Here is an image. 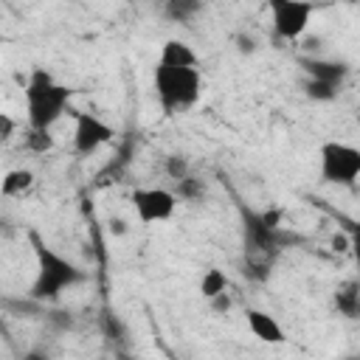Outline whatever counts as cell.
I'll return each instance as SVG.
<instances>
[{
  "mask_svg": "<svg viewBox=\"0 0 360 360\" xmlns=\"http://www.w3.org/2000/svg\"><path fill=\"white\" fill-rule=\"evenodd\" d=\"M301 68H304L307 79L326 82V84H332V87H338V90H340V84H343L346 76H349V65H346V62L323 59V56H307V59H301Z\"/></svg>",
  "mask_w": 360,
  "mask_h": 360,
  "instance_id": "obj_8",
  "label": "cell"
},
{
  "mask_svg": "<svg viewBox=\"0 0 360 360\" xmlns=\"http://www.w3.org/2000/svg\"><path fill=\"white\" fill-rule=\"evenodd\" d=\"M236 42H239V51H242V53H253V39H248V37H239Z\"/></svg>",
  "mask_w": 360,
  "mask_h": 360,
  "instance_id": "obj_24",
  "label": "cell"
},
{
  "mask_svg": "<svg viewBox=\"0 0 360 360\" xmlns=\"http://www.w3.org/2000/svg\"><path fill=\"white\" fill-rule=\"evenodd\" d=\"M112 135H115V129L104 118L76 110V124H73V149H76V155L87 158V155L98 152L104 143L112 141Z\"/></svg>",
  "mask_w": 360,
  "mask_h": 360,
  "instance_id": "obj_7",
  "label": "cell"
},
{
  "mask_svg": "<svg viewBox=\"0 0 360 360\" xmlns=\"http://www.w3.org/2000/svg\"><path fill=\"white\" fill-rule=\"evenodd\" d=\"M34 183H37V180H34V172H31V169H8V172L0 177V194L17 200V197L28 194V191L34 188Z\"/></svg>",
  "mask_w": 360,
  "mask_h": 360,
  "instance_id": "obj_11",
  "label": "cell"
},
{
  "mask_svg": "<svg viewBox=\"0 0 360 360\" xmlns=\"http://www.w3.org/2000/svg\"><path fill=\"white\" fill-rule=\"evenodd\" d=\"M245 323H248L250 335H253L256 340H262V343L278 346V343H284V340H287V335H284L281 323H278V321H276L270 312H264V309L250 307V309L245 312Z\"/></svg>",
  "mask_w": 360,
  "mask_h": 360,
  "instance_id": "obj_9",
  "label": "cell"
},
{
  "mask_svg": "<svg viewBox=\"0 0 360 360\" xmlns=\"http://www.w3.org/2000/svg\"><path fill=\"white\" fill-rule=\"evenodd\" d=\"M304 93L312 101H332V98H338V87H332L326 82H315V79H307L304 82Z\"/></svg>",
  "mask_w": 360,
  "mask_h": 360,
  "instance_id": "obj_17",
  "label": "cell"
},
{
  "mask_svg": "<svg viewBox=\"0 0 360 360\" xmlns=\"http://www.w3.org/2000/svg\"><path fill=\"white\" fill-rule=\"evenodd\" d=\"M0 45H3V37H0Z\"/></svg>",
  "mask_w": 360,
  "mask_h": 360,
  "instance_id": "obj_25",
  "label": "cell"
},
{
  "mask_svg": "<svg viewBox=\"0 0 360 360\" xmlns=\"http://www.w3.org/2000/svg\"><path fill=\"white\" fill-rule=\"evenodd\" d=\"M155 96L166 112H180L197 104L202 93V79L197 68H169V65H155Z\"/></svg>",
  "mask_w": 360,
  "mask_h": 360,
  "instance_id": "obj_3",
  "label": "cell"
},
{
  "mask_svg": "<svg viewBox=\"0 0 360 360\" xmlns=\"http://www.w3.org/2000/svg\"><path fill=\"white\" fill-rule=\"evenodd\" d=\"M332 248H335L338 253H346V250H349V239H346L343 233H335V236H332Z\"/></svg>",
  "mask_w": 360,
  "mask_h": 360,
  "instance_id": "obj_23",
  "label": "cell"
},
{
  "mask_svg": "<svg viewBox=\"0 0 360 360\" xmlns=\"http://www.w3.org/2000/svg\"><path fill=\"white\" fill-rule=\"evenodd\" d=\"M53 146H56V141H53L51 129L28 127V132H25V149H28V152H34V155H48V152H53Z\"/></svg>",
  "mask_w": 360,
  "mask_h": 360,
  "instance_id": "obj_14",
  "label": "cell"
},
{
  "mask_svg": "<svg viewBox=\"0 0 360 360\" xmlns=\"http://www.w3.org/2000/svg\"><path fill=\"white\" fill-rule=\"evenodd\" d=\"M177 200H200L202 194H205V186H202V180H197L191 172L186 174V177H180L177 180Z\"/></svg>",
  "mask_w": 360,
  "mask_h": 360,
  "instance_id": "obj_16",
  "label": "cell"
},
{
  "mask_svg": "<svg viewBox=\"0 0 360 360\" xmlns=\"http://www.w3.org/2000/svg\"><path fill=\"white\" fill-rule=\"evenodd\" d=\"M132 208L143 225L166 222L177 211V194L163 188V186H149V188H135L132 191Z\"/></svg>",
  "mask_w": 360,
  "mask_h": 360,
  "instance_id": "obj_6",
  "label": "cell"
},
{
  "mask_svg": "<svg viewBox=\"0 0 360 360\" xmlns=\"http://www.w3.org/2000/svg\"><path fill=\"white\" fill-rule=\"evenodd\" d=\"M31 242H34V259H37V276L31 284L34 301H56L65 290H70L87 278V273L76 262H70L68 256L53 250L37 233H31Z\"/></svg>",
  "mask_w": 360,
  "mask_h": 360,
  "instance_id": "obj_1",
  "label": "cell"
},
{
  "mask_svg": "<svg viewBox=\"0 0 360 360\" xmlns=\"http://www.w3.org/2000/svg\"><path fill=\"white\" fill-rule=\"evenodd\" d=\"M281 217H284L281 208H273V211H262V214H259V219H262L267 228H281Z\"/></svg>",
  "mask_w": 360,
  "mask_h": 360,
  "instance_id": "obj_22",
  "label": "cell"
},
{
  "mask_svg": "<svg viewBox=\"0 0 360 360\" xmlns=\"http://www.w3.org/2000/svg\"><path fill=\"white\" fill-rule=\"evenodd\" d=\"M163 17L172 22H191L202 8L205 0H163Z\"/></svg>",
  "mask_w": 360,
  "mask_h": 360,
  "instance_id": "obj_12",
  "label": "cell"
},
{
  "mask_svg": "<svg viewBox=\"0 0 360 360\" xmlns=\"http://www.w3.org/2000/svg\"><path fill=\"white\" fill-rule=\"evenodd\" d=\"M321 180L329 186H354L360 177V149L343 141H326L318 152Z\"/></svg>",
  "mask_w": 360,
  "mask_h": 360,
  "instance_id": "obj_4",
  "label": "cell"
},
{
  "mask_svg": "<svg viewBox=\"0 0 360 360\" xmlns=\"http://www.w3.org/2000/svg\"><path fill=\"white\" fill-rule=\"evenodd\" d=\"M163 169H166V174H169L174 183H177L180 177H186V174H188V160H186L183 155H166Z\"/></svg>",
  "mask_w": 360,
  "mask_h": 360,
  "instance_id": "obj_18",
  "label": "cell"
},
{
  "mask_svg": "<svg viewBox=\"0 0 360 360\" xmlns=\"http://www.w3.org/2000/svg\"><path fill=\"white\" fill-rule=\"evenodd\" d=\"M155 3H163V0H155Z\"/></svg>",
  "mask_w": 360,
  "mask_h": 360,
  "instance_id": "obj_26",
  "label": "cell"
},
{
  "mask_svg": "<svg viewBox=\"0 0 360 360\" xmlns=\"http://www.w3.org/2000/svg\"><path fill=\"white\" fill-rule=\"evenodd\" d=\"M25 104H28V127L51 129L70 104V90L59 84L45 68H34L25 82Z\"/></svg>",
  "mask_w": 360,
  "mask_h": 360,
  "instance_id": "obj_2",
  "label": "cell"
},
{
  "mask_svg": "<svg viewBox=\"0 0 360 360\" xmlns=\"http://www.w3.org/2000/svg\"><path fill=\"white\" fill-rule=\"evenodd\" d=\"M17 129V121L8 115V112H0V141H8Z\"/></svg>",
  "mask_w": 360,
  "mask_h": 360,
  "instance_id": "obj_21",
  "label": "cell"
},
{
  "mask_svg": "<svg viewBox=\"0 0 360 360\" xmlns=\"http://www.w3.org/2000/svg\"><path fill=\"white\" fill-rule=\"evenodd\" d=\"M160 65H169V68H197V53L188 42L183 39H166L160 45V56H158Z\"/></svg>",
  "mask_w": 360,
  "mask_h": 360,
  "instance_id": "obj_10",
  "label": "cell"
},
{
  "mask_svg": "<svg viewBox=\"0 0 360 360\" xmlns=\"http://www.w3.org/2000/svg\"><path fill=\"white\" fill-rule=\"evenodd\" d=\"M208 304H211V312H217V315H228L231 307H233V298H231L228 290H222V292H217L214 298H208Z\"/></svg>",
  "mask_w": 360,
  "mask_h": 360,
  "instance_id": "obj_19",
  "label": "cell"
},
{
  "mask_svg": "<svg viewBox=\"0 0 360 360\" xmlns=\"http://www.w3.org/2000/svg\"><path fill=\"white\" fill-rule=\"evenodd\" d=\"M222 290H228V276H225L219 267H208V270L202 273V278H200V292H202V298H214V295L222 292Z\"/></svg>",
  "mask_w": 360,
  "mask_h": 360,
  "instance_id": "obj_15",
  "label": "cell"
},
{
  "mask_svg": "<svg viewBox=\"0 0 360 360\" xmlns=\"http://www.w3.org/2000/svg\"><path fill=\"white\" fill-rule=\"evenodd\" d=\"M267 11H270L276 37L292 42L307 34L315 6L309 0H267Z\"/></svg>",
  "mask_w": 360,
  "mask_h": 360,
  "instance_id": "obj_5",
  "label": "cell"
},
{
  "mask_svg": "<svg viewBox=\"0 0 360 360\" xmlns=\"http://www.w3.org/2000/svg\"><path fill=\"white\" fill-rule=\"evenodd\" d=\"M107 231H110V236H127L129 225H127L124 217H110V219H107Z\"/></svg>",
  "mask_w": 360,
  "mask_h": 360,
  "instance_id": "obj_20",
  "label": "cell"
},
{
  "mask_svg": "<svg viewBox=\"0 0 360 360\" xmlns=\"http://www.w3.org/2000/svg\"><path fill=\"white\" fill-rule=\"evenodd\" d=\"M335 307H338L346 318H357V312H360V295H357V284H354V281L343 284V287L335 292Z\"/></svg>",
  "mask_w": 360,
  "mask_h": 360,
  "instance_id": "obj_13",
  "label": "cell"
}]
</instances>
